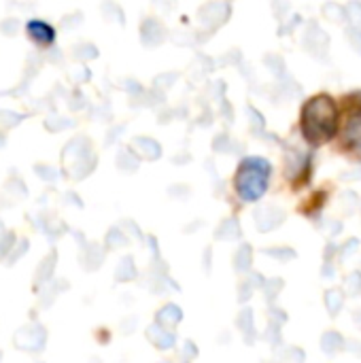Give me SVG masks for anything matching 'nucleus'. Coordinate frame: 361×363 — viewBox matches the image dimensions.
<instances>
[{
    "label": "nucleus",
    "mask_w": 361,
    "mask_h": 363,
    "mask_svg": "<svg viewBox=\"0 0 361 363\" xmlns=\"http://www.w3.org/2000/svg\"><path fill=\"white\" fill-rule=\"evenodd\" d=\"M300 128L304 138L315 145H328L338 132V104L330 94H317L309 98L302 106Z\"/></svg>",
    "instance_id": "f257e3e1"
},
{
    "label": "nucleus",
    "mask_w": 361,
    "mask_h": 363,
    "mask_svg": "<svg viewBox=\"0 0 361 363\" xmlns=\"http://www.w3.org/2000/svg\"><path fill=\"white\" fill-rule=\"evenodd\" d=\"M338 151L361 160V91L347 94L338 108Z\"/></svg>",
    "instance_id": "f03ea898"
},
{
    "label": "nucleus",
    "mask_w": 361,
    "mask_h": 363,
    "mask_svg": "<svg viewBox=\"0 0 361 363\" xmlns=\"http://www.w3.org/2000/svg\"><path fill=\"white\" fill-rule=\"evenodd\" d=\"M270 172H272V166H270L268 160H264V157H245L240 162L236 179H234L238 196L243 200H247V202L260 200L268 189Z\"/></svg>",
    "instance_id": "7ed1b4c3"
},
{
    "label": "nucleus",
    "mask_w": 361,
    "mask_h": 363,
    "mask_svg": "<svg viewBox=\"0 0 361 363\" xmlns=\"http://www.w3.org/2000/svg\"><path fill=\"white\" fill-rule=\"evenodd\" d=\"M28 34H30L32 40H36V43H40V45L51 43L53 36H55L53 28H51L49 23H45V21H30V23H28Z\"/></svg>",
    "instance_id": "20e7f679"
}]
</instances>
